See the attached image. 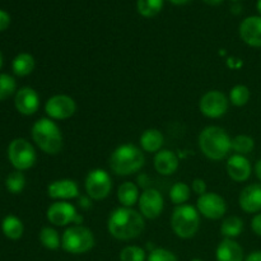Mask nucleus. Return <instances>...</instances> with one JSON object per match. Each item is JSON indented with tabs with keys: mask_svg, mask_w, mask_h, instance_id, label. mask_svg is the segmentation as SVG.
Segmentation results:
<instances>
[{
	"mask_svg": "<svg viewBox=\"0 0 261 261\" xmlns=\"http://www.w3.org/2000/svg\"><path fill=\"white\" fill-rule=\"evenodd\" d=\"M145 228L144 217L133 208L120 206L109 217L107 229L114 239L119 241H130L142 234Z\"/></svg>",
	"mask_w": 261,
	"mask_h": 261,
	"instance_id": "1",
	"label": "nucleus"
},
{
	"mask_svg": "<svg viewBox=\"0 0 261 261\" xmlns=\"http://www.w3.org/2000/svg\"><path fill=\"white\" fill-rule=\"evenodd\" d=\"M199 148L206 158L222 161L232 150V139L228 133L221 126H206L199 134Z\"/></svg>",
	"mask_w": 261,
	"mask_h": 261,
	"instance_id": "2",
	"label": "nucleus"
},
{
	"mask_svg": "<svg viewBox=\"0 0 261 261\" xmlns=\"http://www.w3.org/2000/svg\"><path fill=\"white\" fill-rule=\"evenodd\" d=\"M145 163L144 153L137 145L121 144L110 157V168L117 176H129L142 170Z\"/></svg>",
	"mask_w": 261,
	"mask_h": 261,
	"instance_id": "3",
	"label": "nucleus"
},
{
	"mask_svg": "<svg viewBox=\"0 0 261 261\" xmlns=\"http://www.w3.org/2000/svg\"><path fill=\"white\" fill-rule=\"evenodd\" d=\"M32 139L46 154H58L63 149V134L54 120L42 117L32 126Z\"/></svg>",
	"mask_w": 261,
	"mask_h": 261,
	"instance_id": "4",
	"label": "nucleus"
},
{
	"mask_svg": "<svg viewBox=\"0 0 261 261\" xmlns=\"http://www.w3.org/2000/svg\"><path fill=\"white\" fill-rule=\"evenodd\" d=\"M171 227L180 239H191L200 228V213L195 206L189 204L177 205L171 216Z\"/></svg>",
	"mask_w": 261,
	"mask_h": 261,
	"instance_id": "5",
	"label": "nucleus"
},
{
	"mask_svg": "<svg viewBox=\"0 0 261 261\" xmlns=\"http://www.w3.org/2000/svg\"><path fill=\"white\" fill-rule=\"evenodd\" d=\"M96 244L93 232L84 226H71L61 236V247L71 255H82L91 251Z\"/></svg>",
	"mask_w": 261,
	"mask_h": 261,
	"instance_id": "6",
	"label": "nucleus"
},
{
	"mask_svg": "<svg viewBox=\"0 0 261 261\" xmlns=\"http://www.w3.org/2000/svg\"><path fill=\"white\" fill-rule=\"evenodd\" d=\"M8 158L15 170L25 171L33 167L37 160V154L33 145L28 140L17 138L12 140L8 147Z\"/></svg>",
	"mask_w": 261,
	"mask_h": 261,
	"instance_id": "7",
	"label": "nucleus"
},
{
	"mask_svg": "<svg viewBox=\"0 0 261 261\" xmlns=\"http://www.w3.org/2000/svg\"><path fill=\"white\" fill-rule=\"evenodd\" d=\"M86 193L92 200H103L112 190V178L107 171L94 168L89 171L84 181Z\"/></svg>",
	"mask_w": 261,
	"mask_h": 261,
	"instance_id": "8",
	"label": "nucleus"
},
{
	"mask_svg": "<svg viewBox=\"0 0 261 261\" xmlns=\"http://www.w3.org/2000/svg\"><path fill=\"white\" fill-rule=\"evenodd\" d=\"M229 99L221 91H208L203 94L199 102V109L204 116L209 119H219L228 111Z\"/></svg>",
	"mask_w": 261,
	"mask_h": 261,
	"instance_id": "9",
	"label": "nucleus"
},
{
	"mask_svg": "<svg viewBox=\"0 0 261 261\" xmlns=\"http://www.w3.org/2000/svg\"><path fill=\"white\" fill-rule=\"evenodd\" d=\"M76 103L68 94H55L46 101L45 112L51 120H68L75 114Z\"/></svg>",
	"mask_w": 261,
	"mask_h": 261,
	"instance_id": "10",
	"label": "nucleus"
},
{
	"mask_svg": "<svg viewBox=\"0 0 261 261\" xmlns=\"http://www.w3.org/2000/svg\"><path fill=\"white\" fill-rule=\"evenodd\" d=\"M196 209L200 213V216L205 217L208 219H221L227 212V203L217 193H205L200 195L196 201Z\"/></svg>",
	"mask_w": 261,
	"mask_h": 261,
	"instance_id": "11",
	"label": "nucleus"
},
{
	"mask_svg": "<svg viewBox=\"0 0 261 261\" xmlns=\"http://www.w3.org/2000/svg\"><path fill=\"white\" fill-rule=\"evenodd\" d=\"M139 211L142 216L147 219H155L161 216L163 208H165V200L163 196L157 189H145L140 195Z\"/></svg>",
	"mask_w": 261,
	"mask_h": 261,
	"instance_id": "12",
	"label": "nucleus"
},
{
	"mask_svg": "<svg viewBox=\"0 0 261 261\" xmlns=\"http://www.w3.org/2000/svg\"><path fill=\"white\" fill-rule=\"evenodd\" d=\"M78 214L75 206L68 201H55L51 204L46 212L47 221L58 227H65L73 223L74 218Z\"/></svg>",
	"mask_w": 261,
	"mask_h": 261,
	"instance_id": "13",
	"label": "nucleus"
},
{
	"mask_svg": "<svg viewBox=\"0 0 261 261\" xmlns=\"http://www.w3.org/2000/svg\"><path fill=\"white\" fill-rule=\"evenodd\" d=\"M14 106L17 111L24 116L35 115L40 109V96L31 87H22L15 92Z\"/></svg>",
	"mask_w": 261,
	"mask_h": 261,
	"instance_id": "14",
	"label": "nucleus"
},
{
	"mask_svg": "<svg viewBox=\"0 0 261 261\" xmlns=\"http://www.w3.org/2000/svg\"><path fill=\"white\" fill-rule=\"evenodd\" d=\"M47 195L56 201H66L79 198L78 184L70 178L53 181L47 186Z\"/></svg>",
	"mask_w": 261,
	"mask_h": 261,
	"instance_id": "15",
	"label": "nucleus"
},
{
	"mask_svg": "<svg viewBox=\"0 0 261 261\" xmlns=\"http://www.w3.org/2000/svg\"><path fill=\"white\" fill-rule=\"evenodd\" d=\"M240 37L251 47H261V15H251L242 20Z\"/></svg>",
	"mask_w": 261,
	"mask_h": 261,
	"instance_id": "16",
	"label": "nucleus"
},
{
	"mask_svg": "<svg viewBox=\"0 0 261 261\" xmlns=\"http://www.w3.org/2000/svg\"><path fill=\"white\" fill-rule=\"evenodd\" d=\"M227 173L236 182H245L250 178L252 173V166L245 155L236 154L228 158L226 165Z\"/></svg>",
	"mask_w": 261,
	"mask_h": 261,
	"instance_id": "17",
	"label": "nucleus"
},
{
	"mask_svg": "<svg viewBox=\"0 0 261 261\" xmlns=\"http://www.w3.org/2000/svg\"><path fill=\"white\" fill-rule=\"evenodd\" d=\"M240 208L250 214L261 212V184H251L242 189L239 196Z\"/></svg>",
	"mask_w": 261,
	"mask_h": 261,
	"instance_id": "18",
	"label": "nucleus"
},
{
	"mask_svg": "<svg viewBox=\"0 0 261 261\" xmlns=\"http://www.w3.org/2000/svg\"><path fill=\"white\" fill-rule=\"evenodd\" d=\"M216 259L217 261H245L244 249L234 240L224 239L217 247Z\"/></svg>",
	"mask_w": 261,
	"mask_h": 261,
	"instance_id": "19",
	"label": "nucleus"
},
{
	"mask_svg": "<svg viewBox=\"0 0 261 261\" xmlns=\"http://www.w3.org/2000/svg\"><path fill=\"white\" fill-rule=\"evenodd\" d=\"M154 168L160 175L171 176L177 171L178 158L175 152L170 149H161L154 155Z\"/></svg>",
	"mask_w": 261,
	"mask_h": 261,
	"instance_id": "20",
	"label": "nucleus"
},
{
	"mask_svg": "<svg viewBox=\"0 0 261 261\" xmlns=\"http://www.w3.org/2000/svg\"><path fill=\"white\" fill-rule=\"evenodd\" d=\"M139 143L144 152L157 153L162 149L165 138H163V134L158 129H147L140 135Z\"/></svg>",
	"mask_w": 261,
	"mask_h": 261,
	"instance_id": "21",
	"label": "nucleus"
},
{
	"mask_svg": "<svg viewBox=\"0 0 261 261\" xmlns=\"http://www.w3.org/2000/svg\"><path fill=\"white\" fill-rule=\"evenodd\" d=\"M139 189L134 182L126 181L117 189V200L121 204V206L133 208L139 201Z\"/></svg>",
	"mask_w": 261,
	"mask_h": 261,
	"instance_id": "22",
	"label": "nucleus"
},
{
	"mask_svg": "<svg viewBox=\"0 0 261 261\" xmlns=\"http://www.w3.org/2000/svg\"><path fill=\"white\" fill-rule=\"evenodd\" d=\"M36 61L31 54L22 53L18 54L12 63L13 73L18 76H27L35 70Z\"/></svg>",
	"mask_w": 261,
	"mask_h": 261,
	"instance_id": "23",
	"label": "nucleus"
},
{
	"mask_svg": "<svg viewBox=\"0 0 261 261\" xmlns=\"http://www.w3.org/2000/svg\"><path fill=\"white\" fill-rule=\"evenodd\" d=\"M245 224L240 217L231 216L223 219L221 224V233L224 236V239L234 240L244 232Z\"/></svg>",
	"mask_w": 261,
	"mask_h": 261,
	"instance_id": "24",
	"label": "nucleus"
},
{
	"mask_svg": "<svg viewBox=\"0 0 261 261\" xmlns=\"http://www.w3.org/2000/svg\"><path fill=\"white\" fill-rule=\"evenodd\" d=\"M2 231L9 240H19L23 236L24 227L22 221L15 216H7L3 219Z\"/></svg>",
	"mask_w": 261,
	"mask_h": 261,
	"instance_id": "25",
	"label": "nucleus"
},
{
	"mask_svg": "<svg viewBox=\"0 0 261 261\" xmlns=\"http://www.w3.org/2000/svg\"><path fill=\"white\" fill-rule=\"evenodd\" d=\"M40 242L47 250L55 251L61 246V239L59 232L53 227H43L40 231Z\"/></svg>",
	"mask_w": 261,
	"mask_h": 261,
	"instance_id": "26",
	"label": "nucleus"
},
{
	"mask_svg": "<svg viewBox=\"0 0 261 261\" xmlns=\"http://www.w3.org/2000/svg\"><path fill=\"white\" fill-rule=\"evenodd\" d=\"M137 9L142 17H155L163 9V0H138Z\"/></svg>",
	"mask_w": 261,
	"mask_h": 261,
	"instance_id": "27",
	"label": "nucleus"
},
{
	"mask_svg": "<svg viewBox=\"0 0 261 261\" xmlns=\"http://www.w3.org/2000/svg\"><path fill=\"white\" fill-rule=\"evenodd\" d=\"M191 189L185 182H176L170 190V199L175 205H184L190 199Z\"/></svg>",
	"mask_w": 261,
	"mask_h": 261,
	"instance_id": "28",
	"label": "nucleus"
},
{
	"mask_svg": "<svg viewBox=\"0 0 261 261\" xmlns=\"http://www.w3.org/2000/svg\"><path fill=\"white\" fill-rule=\"evenodd\" d=\"M255 148V140L250 135L240 134L232 139V150L236 152V154L246 155L251 153Z\"/></svg>",
	"mask_w": 261,
	"mask_h": 261,
	"instance_id": "29",
	"label": "nucleus"
},
{
	"mask_svg": "<svg viewBox=\"0 0 261 261\" xmlns=\"http://www.w3.org/2000/svg\"><path fill=\"white\" fill-rule=\"evenodd\" d=\"M250 97H251V93H250L249 87L244 86V84H237L229 92V102L236 107H242L247 105Z\"/></svg>",
	"mask_w": 261,
	"mask_h": 261,
	"instance_id": "30",
	"label": "nucleus"
},
{
	"mask_svg": "<svg viewBox=\"0 0 261 261\" xmlns=\"http://www.w3.org/2000/svg\"><path fill=\"white\" fill-rule=\"evenodd\" d=\"M5 185L9 193L19 194L22 193L25 186V177L22 173V171H15L12 172L5 180Z\"/></svg>",
	"mask_w": 261,
	"mask_h": 261,
	"instance_id": "31",
	"label": "nucleus"
},
{
	"mask_svg": "<svg viewBox=\"0 0 261 261\" xmlns=\"http://www.w3.org/2000/svg\"><path fill=\"white\" fill-rule=\"evenodd\" d=\"M145 250L139 246H126L120 251V261H145L147 260Z\"/></svg>",
	"mask_w": 261,
	"mask_h": 261,
	"instance_id": "32",
	"label": "nucleus"
},
{
	"mask_svg": "<svg viewBox=\"0 0 261 261\" xmlns=\"http://www.w3.org/2000/svg\"><path fill=\"white\" fill-rule=\"evenodd\" d=\"M17 91L15 79L9 74H0V101L9 98Z\"/></svg>",
	"mask_w": 261,
	"mask_h": 261,
	"instance_id": "33",
	"label": "nucleus"
},
{
	"mask_svg": "<svg viewBox=\"0 0 261 261\" xmlns=\"http://www.w3.org/2000/svg\"><path fill=\"white\" fill-rule=\"evenodd\" d=\"M147 261H178V259L172 251H170V250L157 247V249L152 250V251L149 252Z\"/></svg>",
	"mask_w": 261,
	"mask_h": 261,
	"instance_id": "34",
	"label": "nucleus"
},
{
	"mask_svg": "<svg viewBox=\"0 0 261 261\" xmlns=\"http://www.w3.org/2000/svg\"><path fill=\"white\" fill-rule=\"evenodd\" d=\"M191 188H193L194 193L198 194L199 196L206 193V184L203 178H195V180L193 181V185H191Z\"/></svg>",
	"mask_w": 261,
	"mask_h": 261,
	"instance_id": "35",
	"label": "nucleus"
},
{
	"mask_svg": "<svg viewBox=\"0 0 261 261\" xmlns=\"http://www.w3.org/2000/svg\"><path fill=\"white\" fill-rule=\"evenodd\" d=\"M251 229L256 236L261 237V213L255 214L254 218L251 219Z\"/></svg>",
	"mask_w": 261,
	"mask_h": 261,
	"instance_id": "36",
	"label": "nucleus"
},
{
	"mask_svg": "<svg viewBox=\"0 0 261 261\" xmlns=\"http://www.w3.org/2000/svg\"><path fill=\"white\" fill-rule=\"evenodd\" d=\"M10 24V15L5 10L0 9V32L7 30Z\"/></svg>",
	"mask_w": 261,
	"mask_h": 261,
	"instance_id": "37",
	"label": "nucleus"
},
{
	"mask_svg": "<svg viewBox=\"0 0 261 261\" xmlns=\"http://www.w3.org/2000/svg\"><path fill=\"white\" fill-rule=\"evenodd\" d=\"M78 205L81 206V208L83 209H89L92 206V203H91V198H89L88 195L87 196H79L78 198Z\"/></svg>",
	"mask_w": 261,
	"mask_h": 261,
	"instance_id": "38",
	"label": "nucleus"
},
{
	"mask_svg": "<svg viewBox=\"0 0 261 261\" xmlns=\"http://www.w3.org/2000/svg\"><path fill=\"white\" fill-rule=\"evenodd\" d=\"M245 261H261V251H254L245 257Z\"/></svg>",
	"mask_w": 261,
	"mask_h": 261,
	"instance_id": "39",
	"label": "nucleus"
},
{
	"mask_svg": "<svg viewBox=\"0 0 261 261\" xmlns=\"http://www.w3.org/2000/svg\"><path fill=\"white\" fill-rule=\"evenodd\" d=\"M254 172H255V175H256V177L261 181V158L260 160H257L256 163H255Z\"/></svg>",
	"mask_w": 261,
	"mask_h": 261,
	"instance_id": "40",
	"label": "nucleus"
},
{
	"mask_svg": "<svg viewBox=\"0 0 261 261\" xmlns=\"http://www.w3.org/2000/svg\"><path fill=\"white\" fill-rule=\"evenodd\" d=\"M83 216H81V214H76L75 216V218H74V221H73V223H74V226H82V223H83Z\"/></svg>",
	"mask_w": 261,
	"mask_h": 261,
	"instance_id": "41",
	"label": "nucleus"
},
{
	"mask_svg": "<svg viewBox=\"0 0 261 261\" xmlns=\"http://www.w3.org/2000/svg\"><path fill=\"white\" fill-rule=\"evenodd\" d=\"M168 2H171L175 5H185L188 4L189 2H191V0H168Z\"/></svg>",
	"mask_w": 261,
	"mask_h": 261,
	"instance_id": "42",
	"label": "nucleus"
},
{
	"mask_svg": "<svg viewBox=\"0 0 261 261\" xmlns=\"http://www.w3.org/2000/svg\"><path fill=\"white\" fill-rule=\"evenodd\" d=\"M203 2L208 5H219L223 0H203Z\"/></svg>",
	"mask_w": 261,
	"mask_h": 261,
	"instance_id": "43",
	"label": "nucleus"
},
{
	"mask_svg": "<svg viewBox=\"0 0 261 261\" xmlns=\"http://www.w3.org/2000/svg\"><path fill=\"white\" fill-rule=\"evenodd\" d=\"M256 9H257V12H259V14L261 15V0H257V3H256Z\"/></svg>",
	"mask_w": 261,
	"mask_h": 261,
	"instance_id": "44",
	"label": "nucleus"
},
{
	"mask_svg": "<svg viewBox=\"0 0 261 261\" xmlns=\"http://www.w3.org/2000/svg\"><path fill=\"white\" fill-rule=\"evenodd\" d=\"M3 63H4V58H3V54H2V51H0V69H2Z\"/></svg>",
	"mask_w": 261,
	"mask_h": 261,
	"instance_id": "45",
	"label": "nucleus"
},
{
	"mask_svg": "<svg viewBox=\"0 0 261 261\" xmlns=\"http://www.w3.org/2000/svg\"><path fill=\"white\" fill-rule=\"evenodd\" d=\"M190 261H203V260H200V259H193V260H190Z\"/></svg>",
	"mask_w": 261,
	"mask_h": 261,
	"instance_id": "46",
	"label": "nucleus"
},
{
	"mask_svg": "<svg viewBox=\"0 0 261 261\" xmlns=\"http://www.w3.org/2000/svg\"><path fill=\"white\" fill-rule=\"evenodd\" d=\"M232 2H240V0H232Z\"/></svg>",
	"mask_w": 261,
	"mask_h": 261,
	"instance_id": "47",
	"label": "nucleus"
}]
</instances>
